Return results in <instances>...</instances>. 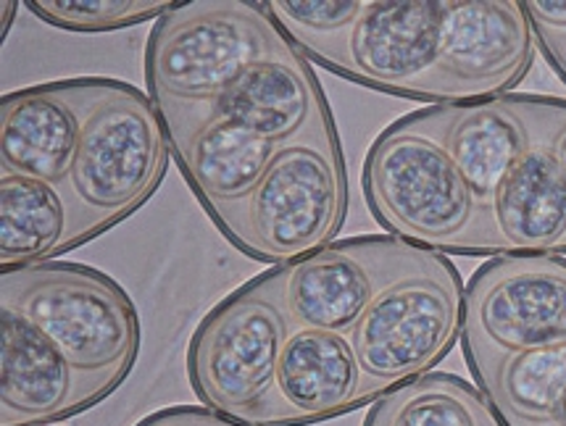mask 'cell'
<instances>
[{
    "mask_svg": "<svg viewBox=\"0 0 566 426\" xmlns=\"http://www.w3.org/2000/svg\"><path fill=\"white\" fill-rule=\"evenodd\" d=\"M535 40L554 72L566 82V34H535Z\"/></svg>",
    "mask_w": 566,
    "mask_h": 426,
    "instance_id": "cell-27",
    "label": "cell"
},
{
    "mask_svg": "<svg viewBox=\"0 0 566 426\" xmlns=\"http://www.w3.org/2000/svg\"><path fill=\"white\" fill-rule=\"evenodd\" d=\"M106 77L48 82L0 100V171L64 184Z\"/></svg>",
    "mask_w": 566,
    "mask_h": 426,
    "instance_id": "cell-13",
    "label": "cell"
},
{
    "mask_svg": "<svg viewBox=\"0 0 566 426\" xmlns=\"http://www.w3.org/2000/svg\"><path fill=\"white\" fill-rule=\"evenodd\" d=\"M467 363L503 426H566V348Z\"/></svg>",
    "mask_w": 566,
    "mask_h": 426,
    "instance_id": "cell-20",
    "label": "cell"
},
{
    "mask_svg": "<svg viewBox=\"0 0 566 426\" xmlns=\"http://www.w3.org/2000/svg\"><path fill=\"white\" fill-rule=\"evenodd\" d=\"M169 156V132L156 103L127 82L108 79L69 174L90 239L133 216L156 195L167 177Z\"/></svg>",
    "mask_w": 566,
    "mask_h": 426,
    "instance_id": "cell-6",
    "label": "cell"
},
{
    "mask_svg": "<svg viewBox=\"0 0 566 426\" xmlns=\"http://www.w3.org/2000/svg\"><path fill=\"white\" fill-rule=\"evenodd\" d=\"M535 43L520 0H443L434 103L503 98L527 77Z\"/></svg>",
    "mask_w": 566,
    "mask_h": 426,
    "instance_id": "cell-11",
    "label": "cell"
},
{
    "mask_svg": "<svg viewBox=\"0 0 566 426\" xmlns=\"http://www.w3.org/2000/svg\"><path fill=\"white\" fill-rule=\"evenodd\" d=\"M293 329L282 266L219 300L188 345V380L200 405L255 426Z\"/></svg>",
    "mask_w": 566,
    "mask_h": 426,
    "instance_id": "cell-5",
    "label": "cell"
},
{
    "mask_svg": "<svg viewBox=\"0 0 566 426\" xmlns=\"http://www.w3.org/2000/svg\"><path fill=\"white\" fill-rule=\"evenodd\" d=\"M135 426H245L232 418L213 414L209 408H192V405H177V408H164L156 414L145 416Z\"/></svg>",
    "mask_w": 566,
    "mask_h": 426,
    "instance_id": "cell-25",
    "label": "cell"
},
{
    "mask_svg": "<svg viewBox=\"0 0 566 426\" xmlns=\"http://www.w3.org/2000/svg\"><path fill=\"white\" fill-rule=\"evenodd\" d=\"M464 355L566 348V258L509 253L485 260L464 292Z\"/></svg>",
    "mask_w": 566,
    "mask_h": 426,
    "instance_id": "cell-8",
    "label": "cell"
},
{
    "mask_svg": "<svg viewBox=\"0 0 566 426\" xmlns=\"http://www.w3.org/2000/svg\"><path fill=\"white\" fill-rule=\"evenodd\" d=\"M90 243L69 182L0 171V264L3 269L45 264Z\"/></svg>",
    "mask_w": 566,
    "mask_h": 426,
    "instance_id": "cell-18",
    "label": "cell"
},
{
    "mask_svg": "<svg viewBox=\"0 0 566 426\" xmlns=\"http://www.w3.org/2000/svg\"><path fill=\"white\" fill-rule=\"evenodd\" d=\"M443 0H367L343 77L371 90L434 100Z\"/></svg>",
    "mask_w": 566,
    "mask_h": 426,
    "instance_id": "cell-12",
    "label": "cell"
},
{
    "mask_svg": "<svg viewBox=\"0 0 566 426\" xmlns=\"http://www.w3.org/2000/svg\"><path fill=\"white\" fill-rule=\"evenodd\" d=\"M524 108L541 127L545 140L551 142L554 153L566 169V100L558 98H524Z\"/></svg>",
    "mask_w": 566,
    "mask_h": 426,
    "instance_id": "cell-24",
    "label": "cell"
},
{
    "mask_svg": "<svg viewBox=\"0 0 566 426\" xmlns=\"http://www.w3.org/2000/svg\"><path fill=\"white\" fill-rule=\"evenodd\" d=\"M361 188L371 216L390 237L438 253L501 256L493 211L411 116L371 142Z\"/></svg>",
    "mask_w": 566,
    "mask_h": 426,
    "instance_id": "cell-1",
    "label": "cell"
},
{
    "mask_svg": "<svg viewBox=\"0 0 566 426\" xmlns=\"http://www.w3.org/2000/svg\"><path fill=\"white\" fill-rule=\"evenodd\" d=\"M448 150L455 167L488 205L530 146V127L516 95L474 103H440L411 114Z\"/></svg>",
    "mask_w": 566,
    "mask_h": 426,
    "instance_id": "cell-17",
    "label": "cell"
},
{
    "mask_svg": "<svg viewBox=\"0 0 566 426\" xmlns=\"http://www.w3.org/2000/svg\"><path fill=\"white\" fill-rule=\"evenodd\" d=\"M156 108L169 132V142L211 119H230L277 148L337 132L312 64L290 43L287 34L219 100L206 106Z\"/></svg>",
    "mask_w": 566,
    "mask_h": 426,
    "instance_id": "cell-10",
    "label": "cell"
},
{
    "mask_svg": "<svg viewBox=\"0 0 566 426\" xmlns=\"http://www.w3.org/2000/svg\"><path fill=\"white\" fill-rule=\"evenodd\" d=\"M277 150L230 119H211L171 140L185 180L211 219L251 198Z\"/></svg>",
    "mask_w": 566,
    "mask_h": 426,
    "instance_id": "cell-19",
    "label": "cell"
},
{
    "mask_svg": "<svg viewBox=\"0 0 566 426\" xmlns=\"http://www.w3.org/2000/svg\"><path fill=\"white\" fill-rule=\"evenodd\" d=\"M106 401L30 319L0 306V426H51Z\"/></svg>",
    "mask_w": 566,
    "mask_h": 426,
    "instance_id": "cell-14",
    "label": "cell"
},
{
    "mask_svg": "<svg viewBox=\"0 0 566 426\" xmlns=\"http://www.w3.org/2000/svg\"><path fill=\"white\" fill-rule=\"evenodd\" d=\"M464 279L443 253L398 279L350 332L361 366V405L417 380L451 353L464 329Z\"/></svg>",
    "mask_w": 566,
    "mask_h": 426,
    "instance_id": "cell-7",
    "label": "cell"
},
{
    "mask_svg": "<svg viewBox=\"0 0 566 426\" xmlns=\"http://www.w3.org/2000/svg\"><path fill=\"white\" fill-rule=\"evenodd\" d=\"M535 34H566V0H524Z\"/></svg>",
    "mask_w": 566,
    "mask_h": 426,
    "instance_id": "cell-26",
    "label": "cell"
},
{
    "mask_svg": "<svg viewBox=\"0 0 566 426\" xmlns=\"http://www.w3.org/2000/svg\"><path fill=\"white\" fill-rule=\"evenodd\" d=\"M361 405V366L348 334L293 329L255 426H308Z\"/></svg>",
    "mask_w": 566,
    "mask_h": 426,
    "instance_id": "cell-15",
    "label": "cell"
},
{
    "mask_svg": "<svg viewBox=\"0 0 566 426\" xmlns=\"http://www.w3.org/2000/svg\"><path fill=\"white\" fill-rule=\"evenodd\" d=\"M0 306L51 337L103 397L122 387L140 353V316L119 281L85 264L3 269Z\"/></svg>",
    "mask_w": 566,
    "mask_h": 426,
    "instance_id": "cell-2",
    "label": "cell"
},
{
    "mask_svg": "<svg viewBox=\"0 0 566 426\" xmlns=\"http://www.w3.org/2000/svg\"><path fill=\"white\" fill-rule=\"evenodd\" d=\"M175 0H27V9L64 32H116L161 19Z\"/></svg>",
    "mask_w": 566,
    "mask_h": 426,
    "instance_id": "cell-23",
    "label": "cell"
},
{
    "mask_svg": "<svg viewBox=\"0 0 566 426\" xmlns=\"http://www.w3.org/2000/svg\"><path fill=\"white\" fill-rule=\"evenodd\" d=\"M266 9L303 56L343 77L367 0H269Z\"/></svg>",
    "mask_w": 566,
    "mask_h": 426,
    "instance_id": "cell-22",
    "label": "cell"
},
{
    "mask_svg": "<svg viewBox=\"0 0 566 426\" xmlns=\"http://www.w3.org/2000/svg\"><path fill=\"white\" fill-rule=\"evenodd\" d=\"M285 38L255 0H190L158 19L145 47V82L156 106L219 100Z\"/></svg>",
    "mask_w": 566,
    "mask_h": 426,
    "instance_id": "cell-4",
    "label": "cell"
},
{
    "mask_svg": "<svg viewBox=\"0 0 566 426\" xmlns=\"http://www.w3.org/2000/svg\"><path fill=\"white\" fill-rule=\"evenodd\" d=\"M345 216L348 174L333 132L280 148L251 198L213 224L248 258L285 266L333 245Z\"/></svg>",
    "mask_w": 566,
    "mask_h": 426,
    "instance_id": "cell-3",
    "label": "cell"
},
{
    "mask_svg": "<svg viewBox=\"0 0 566 426\" xmlns=\"http://www.w3.org/2000/svg\"><path fill=\"white\" fill-rule=\"evenodd\" d=\"M434 253L398 237H354L285 264L282 279L293 327L350 337L379 295L422 269Z\"/></svg>",
    "mask_w": 566,
    "mask_h": 426,
    "instance_id": "cell-9",
    "label": "cell"
},
{
    "mask_svg": "<svg viewBox=\"0 0 566 426\" xmlns=\"http://www.w3.org/2000/svg\"><path fill=\"white\" fill-rule=\"evenodd\" d=\"M364 426H503L480 387L427 371L375 401Z\"/></svg>",
    "mask_w": 566,
    "mask_h": 426,
    "instance_id": "cell-21",
    "label": "cell"
},
{
    "mask_svg": "<svg viewBox=\"0 0 566 426\" xmlns=\"http://www.w3.org/2000/svg\"><path fill=\"white\" fill-rule=\"evenodd\" d=\"M516 106L530 127V146L490 203L501 256H562L566 253V169L524 108V95H516Z\"/></svg>",
    "mask_w": 566,
    "mask_h": 426,
    "instance_id": "cell-16",
    "label": "cell"
}]
</instances>
